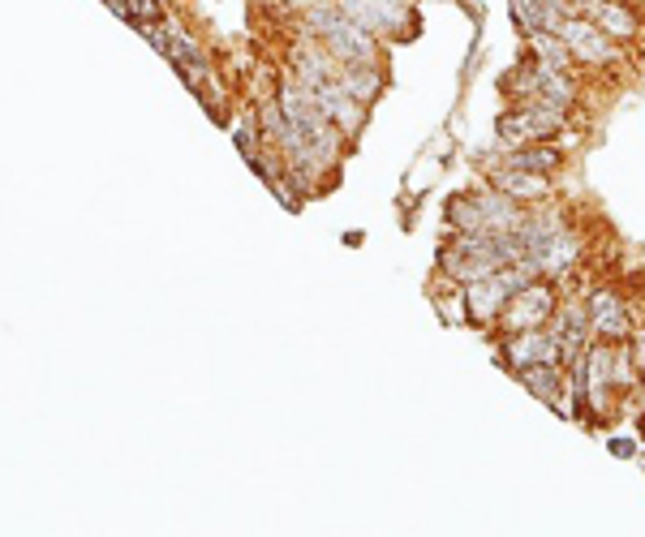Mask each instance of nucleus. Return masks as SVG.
<instances>
[{"label": "nucleus", "instance_id": "nucleus-1", "mask_svg": "<svg viewBox=\"0 0 645 537\" xmlns=\"http://www.w3.org/2000/svg\"><path fill=\"white\" fill-rule=\"evenodd\" d=\"M301 35L319 39L340 65H387V43L357 26L336 0H310L301 9Z\"/></svg>", "mask_w": 645, "mask_h": 537}, {"label": "nucleus", "instance_id": "nucleus-2", "mask_svg": "<svg viewBox=\"0 0 645 537\" xmlns=\"http://www.w3.org/2000/svg\"><path fill=\"white\" fill-rule=\"evenodd\" d=\"M435 267H439V280L465 288V284H478L486 275H495L504 263H499V254H495L491 232H448L443 228Z\"/></svg>", "mask_w": 645, "mask_h": 537}, {"label": "nucleus", "instance_id": "nucleus-3", "mask_svg": "<svg viewBox=\"0 0 645 537\" xmlns=\"http://www.w3.org/2000/svg\"><path fill=\"white\" fill-rule=\"evenodd\" d=\"M336 5L383 43H405L422 35L418 0H336Z\"/></svg>", "mask_w": 645, "mask_h": 537}, {"label": "nucleus", "instance_id": "nucleus-4", "mask_svg": "<svg viewBox=\"0 0 645 537\" xmlns=\"http://www.w3.org/2000/svg\"><path fill=\"white\" fill-rule=\"evenodd\" d=\"M559 297H564V284L551 280V275H542V280H529L525 288H516L508 297L504 314H499V327L491 336H512V331H529V327H547L551 314L559 306Z\"/></svg>", "mask_w": 645, "mask_h": 537}, {"label": "nucleus", "instance_id": "nucleus-5", "mask_svg": "<svg viewBox=\"0 0 645 537\" xmlns=\"http://www.w3.org/2000/svg\"><path fill=\"white\" fill-rule=\"evenodd\" d=\"M559 39L572 48V56H577L581 69H624V43H615L611 35H602L598 26L585 18V13H577V18H564L555 26Z\"/></svg>", "mask_w": 645, "mask_h": 537}, {"label": "nucleus", "instance_id": "nucleus-6", "mask_svg": "<svg viewBox=\"0 0 645 537\" xmlns=\"http://www.w3.org/2000/svg\"><path fill=\"white\" fill-rule=\"evenodd\" d=\"M547 331L555 336V348H559V366H568V361H577L585 348L594 340V323H590V306H585V297H559V306L551 314Z\"/></svg>", "mask_w": 645, "mask_h": 537}, {"label": "nucleus", "instance_id": "nucleus-7", "mask_svg": "<svg viewBox=\"0 0 645 537\" xmlns=\"http://www.w3.org/2000/svg\"><path fill=\"white\" fill-rule=\"evenodd\" d=\"M306 91H310L314 104L323 108L327 121H332V125L340 129V134L349 138V147L366 134V125H370V108H366V104H357V99H353L349 91H344V86H340L336 78H323V82L306 86Z\"/></svg>", "mask_w": 645, "mask_h": 537}, {"label": "nucleus", "instance_id": "nucleus-8", "mask_svg": "<svg viewBox=\"0 0 645 537\" xmlns=\"http://www.w3.org/2000/svg\"><path fill=\"white\" fill-rule=\"evenodd\" d=\"M585 306H590V323H594V336L598 340L620 344V340L633 336V327H637L633 306H628V297L615 284H598L594 293L585 297Z\"/></svg>", "mask_w": 645, "mask_h": 537}, {"label": "nucleus", "instance_id": "nucleus-9", "mask_svg": "<svg viewBox=\"0 0 645 537\" xmlns=\"http://www.w3.org/2000/svg\"><path fill=\"white\" fill-rule=\"evenodd\" d=\"M495 340V361L508 374L521 366H538V361H559L555 336L547 327H529V331H512V336H491Z\"/></svg>", "mask_w": 645, "mask_h": 537}, {"label": "nucleus", "instance_id": "nucleus-10", "mask_svg": "<svg viewBox=\"0 0 645 537\" xmlns=\"http://www.w3.org/2000/svg\"><path fill=\"white\" fill-rule=\"evenodd\" d=\"M585 18H590L602 35L624 43V48H637L645 39V18L633 0H585Z\"/></svg>", "mask_w": 645, "mask_h": 537}, {"label": "nucleus", "instance_id": "nucleus-11", "mask_svg": "<svg viewBox=\"0 0 645 537\" xmlns=\"http://www.w3.org/2000/svg\"><path fill=\"white\" fill-rule=\"evenodd\" d=\"M512 379L521 383L529 396H538L542 404H547V409L568 413L572 396H568V374H564V366H559V361H538V366H521V370H512Z\"/></svg>", "mask_w": 645, "mask_h": 537}, {"label": "nucleus", "instance_id": "nucleus-12", "mask_svg": "<svg viewBox=\"0 0 645 537\" xmlns=\"http://www.w3.org/2000/svg\"><path fill=\"white\" fill-rule=\"evenodd\" d=\"M581 254H585V245H581V237H577V228H572V224L564 220V224H559V228L551 232V241H547V245H542V250H538L542 275H551V280H559V284H564L568 275L577 271Z\"/></svg>", "mask_w": 645, "mask_h": 537}, {"label": "nucleus", "instance_id": "nucleus-13", "mask_svg": "<svg viewBox=\"0 0 645 537\" xmlns=\"http://www.w3.org/2000/svg\"><path fill=\"white\" fill-rule=\"evenodd\" d=\"M491 185H499L508 198H516L521 207H542V202L555 198V177H538V172H525V168H504L499 164L491 177Z\"/></svg>", "mask_w": 645, "mask_h": 537}, {"label": "nucleus", "instance_id": "nucleus-14", "mask_svg": "<svg viewBox=\"0 0 645 537\" xmlns=\"http://www.w3.org/2000/svg\"><path fill=\"white\" fill-rule=\"evenodd\" d=\"M473 194L482 202V220H486V232H521L529 207H521L516 198H508L499 185H491L482 177V185H473Z\"/></svg>", "mask_w": 645, "mask_h": 537}, {"label": "nucleus", "instance_id": "nucleus-15", "mask_svg": "<svg viewBox=\"0 0 645 537\" xmlns=\"http://www.w3.org/2000/svg\"><path fill=\"white\" fill-rule=\"evenodd\" d=\"M504 168H525L538 177H559L568 168V151L559 142H525L516 151H504Z\"/></svg>", "mask_w": 645, "mask_h": 537}, {"label": "nucleus", "instance_id": "nucleus-16", "mask_svg": "<svg viewBox=\"0 0 645 537\" xmlns=\"http://www.w3.org/2000/svg\"><path fill=\"white\" fill-rule=\"evenodd\" d=\"M336 82L357 99V104L375 108L387 91V65H340Z\"/></svg>", "mask_w": 645, "mask_h": 537}, {"label": "nucleus", "instance_id": "nucleus-17", "mask_svg": "<svg viewBox=\"0 0 645 537\" xmlns=\"http://www.w3.org/2000/svg\"><path fill=\"white\" fill-rule=\"evenodd\" d=\"M443 228H448V232H486L478 194H473V190H456V194L443 198Z\"/></svg>", "mask_w": 645, "mask_h": 537}, {"label": "nucleus", "instance_id": "nucleus-18", "mask_svg": "<svg viewBox=\"0 0 645 537\" xmlns=\"http://www.w3.org/2000/svg\"><path fill=\"white\" fill-rule=\"evenodd\" d=\"M525 52H534L542 65H551V69H568V74H577V56H572V48L564 39H559V31H538V35H529L525 39Z\"/></svg>", "mask_w": 645, "mask_h": 537}, {"label": "nucleus", "instance_id": "nucleus-19", "mask_svg": "<svg viewBox=\"0 0 645 537\" xmlns=\"http://www.w3.org/2000/svg\"><path fill=\"white\" fill-rule=\"evenodd\" d=\"M542 95H551V99H559V104L577 108V104H581V95H585L581 69H577V74H568V69H551V65H542Z\"/></svg>", "mask_w": 645, "mask_h": 537}, {"label": "nucleus", "instance_id": "nucleus-20", "mask_svg": "<svg viewBox=\"0 0 645 537\" xmlns=\"http://www.w3.org/2000/svg\"><path fill=\"white\" fill-rule=\"evenodd\" d=\"M508 18L516 26V35L529 39V35H538V31H551V18H547V9L538 5V0H508Z\"/></svg>", "mask_w": 645, "mask_h": 537}, {"label": "nucleus", "instance_id": "nucleus-21", "mask_svg": "<svg viewBox=\"0 0 645 537\" xmlns=\"http://www.w3.org/2000/svg\"><path fill=\"white\" fill-rule=\"evenodd\" d=\"M228 134H233L237 142V151L241 155H258V151H267V138H263V125H258V108L254 112H241L237 121H228Z\"/></svg>", "mask_w": 645, "mask_h": 537}, {"label": "nucleus", "instance_id": "nucleus-22", "mask_svg": "<svg viewBox=\"0 0 645 537\" xmlns=\"http://www.w3.org/2000/svg\"><path fill=\"white\" fill-rule=\"evenodd\" d=\"M160 0H129V22L134 26H155L160 22Z\"/></svg>", "mask_w": 645, "mask_h": 537}, {"label": "nucleus", "instance_id": "nucleus-23", "mask_svg": "<svg viewBox=\"0 0 645 537\" xmlns=\"http://www.w3.org/2000/svg\"><path fill=\"white\" fill-rule=\"evenodd\" d=\"M607 452L620 456V460H637L641 456V443L637 439H624V434H607Z\"/></svg>", "mask_w": 645, "mask_h": 537}, {"label": "nucleus", "instance_id": "nucleus-24", "mask_svg": "<svg viewBox=\"0 0 645 537\" xmlns=\"http://www.w3.org/2000/svg\"><path fill=\"white\" fill-rule=\"evenodd\" d=\"M637 434H641V439H645V409L637 413Z\"/></svg>", "mask_w": 645, "mask_h": 537}]
</instances>
